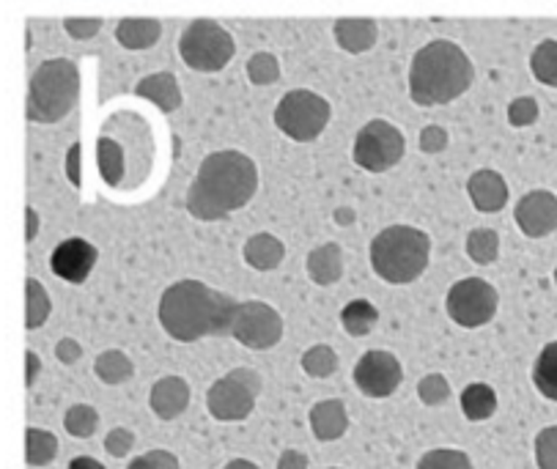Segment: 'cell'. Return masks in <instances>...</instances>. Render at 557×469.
I'll list each match as a JSON object with an SVG mask.
<instances>
[{
    "label": "cell",
    "instance_id": "cell-28",
    "mask_svg": "<svg viewBox=\"0 0 557 469\" xmlns=\"http://www.w3.org/2000/svg\"><path fill=\"white\" fill-rule=\"evenodd\" d=\"M55 456H58L55 434L30 425V429L25 431V461H28L30 467H47V464L55 461Z\"/></svg>",
    "mask_w": 557,
    "mask_h": 469
},
{
    "label": "cell",
    "instance_id": "cell-2",
    "mask_svg": "<svg viewBox=\"0 0 557 469\" xmlns=\"http://www.w3.org/2000/svg\"><path fill=\"white\" fill-rule=\"evenodd\" d=\"M259 187L256 162L242 151H214L198 168L187 189V212L201 223H218L247 207Z\"/></svg>",
    "mask_w": 557,
    "mask_h": 469
},
{
    "label": "cell",
    "instance_id": "cell-22",
    "mask_svg": "<svg viewBox=\"0 0 557 469\" xmlns=\"http://www.w3.org/2000/svg\"><path fill=\"white\" fill-rule=\"evenodd\" d=\"M162 23L157 20H121L115 28V39L127 50H149L160 41Z\"/></svg>",
    "mask_w": 557,
    "mask_h": 469
},
{
    "label": "cell",
    "instance_id": "cell-30",
    "mask_svg": "<svg viewBox=\"0 0 557 469\" xmlns=\"http://www.w3.org/2000/svg\"><path fill=\"white\" fill-rule=\"evenodd\" d=\"M530 70H533V77L544 86L557 88V41L546 39L541 41L539 47L530 55Z\"/></svg>",
    "mask_w": 557,
    "mask_h": 469
},
{
    "label": "cell",
    "instance_id": "cell-48",
    "mask_svg": "<svg viewBox=\"0 0 557 469\" xmlns=\"http://www.w3.org/2000/svg\"><path fill=\"white\" fill-rule=\"evenodd\" d=\"M335 220H338L341 225H349L351 220H355V212H351V209H338V212H335Z\"/></svg>",
    "mask_w": 557,
    "mask_h": 469
},
{
    "label": "cell",
    "instance_id": "cell-18",
    "mask_svg": "<svg viewBox=\"0 0 557 469\" xmlns=\"http://www.w3.org/2000/svg\"><path fill=\"white\" fill-rule=\"evenodd\" d=\"M305 270L317 286H335L344 277V250L335 242H324L308 252Z\"/></svg>",
    "mask_w": 557,
    "mask_h": 469
},
{
    "label": "cell",
    "instance_id": "cell-6",
    "mask_svg": "<svg viewBox=\"0 0 557 469\" xmlns=\"http://www.w3.org/2000/svg\"><path fill=\"white\" fill-rule=\"evenodd\" d=\"M236 45L228 30L214 20H196L178 39V55L196 72H220L234 58Z\"/></svg>",
    "mask_w": 557,
    "mask_h": 469
},
{
    "label": "cell",
    "instance_id": "cell-26",
    "mask_svg": "<svg viewBox=\"0 0 557 469\" xmlns=\"http://www.w3.org/2000/svg\"><path fill=\"white\" fill-rule=\"evenodd\" d=\"M376 321H380V310L368 299H351L344 310H341V324L349 332L351 338H362L368 332L374 330Z\"/></svg>",
    "mask_w": 557,
    "mask_h": 469
},
{
    "label": "cell",
    "instance_id": "cell-41",
    "mask_svg": "<svg viewBox=\"0 0 557 469\" xmlns=\"http://www.w3.org/2000/svg\"><path fill=\"white\" fill-rule=\"evenodd\" d=\"M420 149L425 151V155H440V151L448 149V132L443 129V126H425L423 132H420Z\"/></svg>",
    "mask_w": 557,
    "mask_h": 469
},
{
    "label": "cell",
    "instance_id": "cell-33",
    "mask_svg": "<svg viewBox=\"0 0 557 469\" xmlns=\"http://www.w3.org/2000/svg\"><path fill=\"white\" fill-rule=\"evenodd\" d=\"M64 429L70 431L75 440H88V436H94V431L99 429V412L91 404H75V407L66 409Z\"/></svg>",
    "mask_w": 557,
    "mask_h": 469
},
{
    "label": "cell",
    "instance_id": "cell-20",
    "mask_svg": "<svg viewBox=\"0 0 557 469\" xmlns=\"http://www.w3.org/2000/svg\"><path fill=\"white\" fill-rule=\"evenodd\" d=\"M335 41H338L341 50L351 52V55H360L368 52L376 45V36H380V25L374 20H338L333 28Z\"/></svg>",
    "mask_w": 557,
    "mask_h": 469
},
{
    "label": "cell",
    "instance_id": "cell-3",
    "mask_svg": "<svg viewBox=\"0 0 557 469\" xmlns=\"http://www.w3.org/2000/svg\"><path fill=\"white\" fill-rule=\"evenodd\" d=\"M472 77L475 70L459 45L448 39L429 41L414 52L409 66V97L420 108L448 104L472 86Z\"/></svg>",
    "mask_w": 557,
    "mask_h": 469
},
{
    "label": "cell",
    "instance_id": "cell-16",
    "mask_svg": "<svg viewBox=\"0 0 557 469\" xmlns=\"http://www.w3.org/2000/svg\"><path fill=\"white\" fill-rule=\"evenodd\" d=\"M151 412L160 420H176L190 407V384L182 377H162L149 393Z\"/></svg>",
    "mask_w": 557,
    "mask_h": 469
},
{
    "label": "cell",
    "instance_id": "cell-13",
    "mask_svg": "<svg viewBox=\"0 0 557 469\" xmlns=\"http://www.w3.org/2000/svg\"><path fill=\"white\" fill-rule=\"evenodd\" d=\"M513 220L530 239H541L557 231V198L549 189H533L522 195L513 209Z\"/></svg>",
    "mask_w": 557,
    "mask_h": 469
},
{
    "label": "cell",
    "instance_id": "cell-45",
    "mask_svg": "<svg viewBox=\"0 0 557 469\" xmlns=\"http://www.w3.org/2000/svg\"><path fill=\"white\" fill-rule=\"evenodd\" d=\"M25 362H28V371H25V387H34L36 377H39V371H41V360L36 351L28 349L25 351Z\"/></svg>",
    "mask_w": 557,
    "mask_h": 469
},
{
    "label": "cell",
    "instance_id": "cell-4",
    "mask_svg": "<svg viewBox=\"0 0 557 469\" xmlns=\"http://www.w3.org/2000/svg\"><path fill=\"white\" fill-rule=\"evenodd\" d=\"M431 239L412 225H391L371 242V267L382 281L393 286L418 281L429 267Z\"/></svg>",
    "mask_w": 557,
    "mask_h": 469
},
{
    "label": "cell",
    "instance_id": "cell-49",
    "mask_svg": "<svg viewBox=\"0 0 557 469\" xmlns=\"http://www.w3.org/2000/svg\"><path fill=\"white\" fill-rule=\"evenodd\" d=\"M28 220H30V229H28V242L36 236V212L34 209H28Z\"/></svg>",
    "mask_w": 557,
    "mask_h": 469
},
{
    "label": "cell",
    "instance_id": "cell-27",
    "mask_svg": "<svg viewBox=\"0 0 557 469\" xmlns=\"http://www.w3.org/2000/svg\"><path fill=\"white\" fill-rule=\"evenodd\" d=\"M533 382L544 398L557 400V341H552V344L541 349L533 368Z\"/></svg>",
    "mask_w": 557,
    "mask_h": 469
},
{
    "label": "cell",
    "instance_id": "cell-17",
    "mask_svg": "<svg viewBox=\"0 0 557 469\" xmlns=\"http://www.w3.org/2000/svg\"><path fill=\"white\" fill-rule=\"evenodd\" d=\"M311 420L313 436L319 442H335L346 434L349 429V415H346V404L341 398H324L308 415Z\"/></svg>",
    "mask_w": 557,
    "mask_h": 469
},
{
    "label": "cell",
    "instance_id": "cell-1",
    "mask_svg": "<svg viewBox=\"0 0 557 469\" xmlns=\"http://www.w3.org/2000/svg\"><path fill=\"white\" fill-rule=\"evenodd\" d=\"M236 308H239V303L234 297L214 292L207 283L178 281L162 294L160 324L178 344L225 338L234 330Z\"/></svg>",
    "mask_w": 557,
    "mask_h": 469
},
{
    "label": "cell",
    "instance_id": "cell-31",
    "mask_svg": "<svg viewBox=\"0 0 557 469\" xmlns=\"http://www.w3.org/2000/svg\"><path fill=\"white\" fill-rule=\"evenodd\" d=\"M467 256L475 263H481V267H488V263L497 261V256H500V236H497V231H470V236H467Z\"/></svg>",
    "mask_w": 557,
    "mask_h": 469
},
{
    "label": "cell",
    "instance_id": "cell-34",
    "mask_svg": "<svg viewBox=\"0 0 557 469\" xmlns=\"http://www.w3.org/2000/svg\"><path fill=\"white\" fill-rule=\"evenodd\" d=\"M247 77L253 86H272V83L281 81V63L272 52H256L250 61H247Z\"/></svg>",
    "mask_w": 557,
    "mask_h": 469
},
{
    "label": "cell",
    "instance_id": "cell-40",
    "mask_svg": "<svg viewBox=\"0 0 557 469\" xmlns=\"http://www.w3.org/2000/svg\"><path fill=\"white\" fill-rule=\"evenodd\" d=\"M133 447H135V434L129 429H124V425L110 429L108 436H104V451H108L113 458H124L127 453H133Z\"/></svg>",
    "mask_w": 557,
    "mask_h": 469
},
{
    "label": "cell",
    "instance_id": "cell-47",
    "mask_svg": "<svg viewBox=\"0 0 557 469\" xmlns=\"http://www.w3.org/2000/svg\"><path fill=\"white\" fill-rule=\"evenodd\" d=\"M223 469H261L259 464H253L250 458H234V461L225 464Z\"/></svg>",
    "mask_w": 557,
    "mask_h": 469
},
{
    "label": "cell",
    "instance_id": "cell-51",
    "mask_svg": "<svg viewBox=\"0 0 557 469\" xmlns=\"http://www.w3.org/2000/svg\"><path fill=\"white\" fill-rule=\"evenodd\" d=\"M330 469H341V467H330Z\"/></svg>",
    "mask_w": 557,
    "mask_h": 469
},
{
    "label": "cell",
    "instance_id": "cell-35",
    "mask_svg": "<svg viewBox=\"0 0 557 469\" xmlns=\"http://www.w3.org/2000/svg\"><path fill=\"white\" fill-rule=\"evenodd\" d=\"M414 469H475V467H472L467 453L454 451V447H437V451L425 453Z\"/></svg>",
    "mask_w": 557,
    "mask_h": 469
},
{
    "label": "cell",
    "instance_id": "cell-9",
    "mask_svg": "<svg viewBox=\"0 0 557 469\" xmlns=\"http://www.w3.org/2000/svg\"><path fill=\"white\" fill-rule=\"evenodd\" d=\"M404 149H407V144H404L401 132L391 121L374 119L357 132L351 157H355V165L362 168V171L385 173L401 162Z\"/></svg>",
    "mask_w": 557,
    "mask_h": 469
},
{
    "label": "cell",
    "instance_id": "cell-11",
    "mask_svg": "<svg viewBox=\"0 0 557 469\" xmlns=\"http://www.w3.org/2000/svg\"><path fill=\"white\" fill-rule=\"evenodd\" d=\"M236 341L245 349L267 351L272 346L281 344L283 338V319L272 305L250 299V303H239L234 316V330H231Z\"/></svg>",
    "mask_w": 557,
    "mask_h": 469
},
{
    "label": "cell",
    "instance_id": "cell-25",
    "mask_svg": "<svg viewBox=\"0 0 557 469\" xmlns=\"http://www.w3.org/2000/svg\"><path fill=\"white\" fill-rule=\"evenodd\" d=\"M94 373H97L99 382L115 387V384H124L127 379H133L135 362L121 349H108L97 357V362H94Z\"/></svg>",
    "mask_w": 557,
    "mask_h": 469
},
{
    "label": "cell",
    "instance_id": "cell-29",
    "mask_svg": "<svg viewBox=\"0 0 557 469\" xmlns=\"http://www.w3.org/2000/svg\"><path fill=\"white\" fill-rule=\"evenodd\" d=\"M50 310L52 303L47 288L41 286L36 277H28V281H25V326H28V330H39V326L50 319Z\"/></svg>",
    "mask_w": 557,
    "mask_h": 469
},
{
    "label": "cell",
    "instance_id": "cell-15",
    "mask_svg": "<svg viewBox=\"0 0 557 469\" xmlns=\"http://www.w3.org/2000/svg\"><path fill=\"white\" fill-rule=\"evenodd\" d=\"M467 193H470L472 207L483 214L500 212V209L508 203L506 178H503L497 171H488V168L472 173L470 182H467Z\"/></svg>",
    "mask_w": 557,
    "mask_h": 469
},
{
    "label": "cell",
    "instance_id": "cell-7",
    "mask_svg": "<svg viewBox=\"0 0 557 469\" xmlns=\"http://www.w3.org/2000/svg\"><path fill=\"white\" fill-rule=\"evenodd\" d=\"M330 115H333V108L327 99L305 88H294L275 108V124L283 135L297 144H311L330 124Z\"/></svg>",
    "mask_w": 557,
    "mask_h": 469
},
{
    "label": "cell",
    "instance_id": "cell-46",
    "mask_svg": "<svg viewBox=\"0 0 557 469\" xmlns=\"http://www.w3.org/2000/svg\"><path fill=\"white\" fill-rule=\"evenodd\" d=\"M70 469H108V467H104L102 461H97V458H91V456H77V458H72Z\"/></svg>",
    "mask_w": 557,
    "mask_h": 469
},
{
    "label": "cell",
    "instance_id": "cell-38",
    "mask_svg": "<svg viewBox=\"0 0 557 469\" xmlns=\"http://www.w3.org/2000/svg\"><path fill=\"white\" fill-rule=\"evenodd\" d=\"M127 469H182V464L171 451H149L144 456H135Z\"/></svg>",
    "mask_w": 557,
    "mask_h": 469
},
{
    "label": "cell",
    "instance_id": "cell-43",
    "mask_svg": "<svg viewBox=\"0 0 557 469\" xmlns=\"http://www.w3.org/2000/svg\"><path fill=\"white\" fill-rule=\"evenodd\" d=\"M55 357L61 362H64V366H75V362L83 357V346L77 344L75 338L58 341V344H55Z\"/></svg>",
    "mask_w": 557,
    "mask_h": 469
},
{
    "label": "cell",
    "instance_id": "cell-32",
    "mask_svg": "<svg viewBox=\"0 0 557 469\" xmlns=\"http://www.w3.org/2000/svg\"><path fill=\"white\" fill-rule=\"evenodd\" d=\"M302 371L313 379H327L338 371V355H335L333 346L317 344L302 355Z\"/></svg>",
    "mask_w": 557,
    "mask_h": 469
},
{
    "label": "cell",
    "instance_id": "cell-24",
    "mask_svg": "<svg viewBox=\"0 0 557 469\" xmlns=\"http://www.w3.org/2000/svg\"><path fill=\"white\" fill-rule=\"evenodd\" d=\"M97 162L104 182H108L110 187H119L121 176L127 173V160H124V149H121L119 140H115L113 135H108L104 129L97 140Z\"/></svg>",
    "mask_w": 557,
    "mask_h": 469
},
{
    "label": "cell",
    "instance_id": "cell-19",
    "mask_svg": "<svg viewBox=\"0 0 557 469\" xmlns=\"http://www.w3.org/2000/svg\"><path fill=\"white\" fill-rule=\"evenodd\" d=\"M135 94L154 102L162 113H173V110L182 108V88H178L176 75H171V72H157V75L144 77L135 86Z\"/></svg>",
    "mask_w": 557,
    "mask_h": 469
},
{
    "label": "cell",
    "instance_id": "cell-8",
    "mask_svg": "<svg viewBox=\"0 0 557 469\" xmlns=\"http://www.w3.org/2000/svg\"><path fill=\"white\" fill-rule=\"evenodd\" d=\"M261 393V377L253 368H234L207 390V409L214 420L234 423L253 415Z\"/></svg>",
    "mask_w": 557,
    "mask_h": 469
},
{
    "label": "cell",
    "instance_id": "cell-36",
    "mask_svg": "<svg viewBox=\"0 0 557 469\" xmlns=\"http://www.w3.org/2000/svg\"><path fill=\"white\" fill-rule=\"evenodd\" d=\"M418 398L423 400L425 407H443L445 400L450 398V384L443 373H429L418 382Z\"/></svg>",
    "mask_w": 557,
    "mask_h": 469
},
{
    "label": "cell",
    "instance_id": "cell-44",
    "mask_svg": "<svg viewBox=\"0 0 557 469\" xmlns=\"http://www.w3.org/2000/svg\"><path fill=\"white\" fill-rule=\"evenodd\" d=\"M277 469H308V456H305L302 451L288 447V451H283L281 458H277Z\"/></svg>",
    "mask_w": 557,
    "mask_h": 469
},
{
    "label": "cell",
    "instance_id": "cell-10",
    "mask_svg": "<svg viewBox=\"0 0 557 469\" xmlns=\"http://www.w3.org/2000/svg\"><path fill=\"white\" fill-rule=\"evenodd\" d=\"M497 305H500V297H497V288L492 283L481 281V277H465V281L450 286L445 308L456 324L475 330V326L488 324L494 319Z\"/></svg>",
    "mask_w": 557,
    "mask_h": 469
},
{
    "label": "cell",
    "instance_id": "cell-12",
    "mask_svg": "<svg viewBox=\"0 0 557 469\" xmlns=\"http://www.w3.org/2000/svg\"><path fill=\"white\" fill-rule=\"evenodd\" d=\"M404 379V368L391 351H366L355 366V384L368 398H387L398 390Z\"/></svg>",
    "mask_w": 557,
    "mask_h": 469
},
{
    "label": "cell",
    "instance_id": "cell-50",
    "mask_svg": "<svg viewBox=\"0 0 557 469\" xmlns=\"http://www.w3.org/2000/svg\"><path fill=\"white\" fill-rule=\"evenodd\" d=\"M555 283H557V267H555Z\"/></svg>",
    "mask_w": 557,
    "mask_h": 469
},
{
    "label": "cell",
    "instance_id": "cell-23",
    "mask_svg": "<svg viewBox=\"0 0 557 469\" xmlns=\"http://www.w3.org/2000/svg\"><path fill=\"white\" fill-rule=\"evenodd\" d=\"M461 412H465L467 420L472 423H481V420H488L494 412H497V393H494L488 384L472 382L461 390Z\"/></svg>",
    "mask_w": 557,
    "mask_h": 469
},
{
    "label": "cell",
    "instance_id": "cell-37",
    "mask_svg": "<svg viewBox=\"0 0 557 469\" xmlns=\"http://www.w3.org/2000/svg\"><path fill=\"white\" fill-rule=\"evenodd\" d=\"M535 464L539 469H557V425H549L535 436Z\"/></svg>",
    "mask_w": 557,
    "mask_h": 469
},
{
    "label": "cell",
    "instance_id": "cell-14",
    "mask_svg": "<svg viewBox=\"0 0 557 469\" xmlns=\"http://www.w3.org/2000/svg\"><path fill=\"white\" fill-rule=\"evenodd\" d=\"M97 258H99V252L91 242L66 239V242H61L55 250H52L50 270H52V275L61 277V281L81 286V283H86L88 275H91Z\"/></svg>",
    "mask_w": 557,
    "mask_h": 469
},
{
    "label": "cell",
    "instance_id": "cell-42",
    "mask_svg": "<svg viewBox=\"0 0 557 469\" xmlns=\"http://www.w3.org/2000/svg\"><path fill=\"white\" fill-rule=\"evenodd\" d=\"M64 28L66 34L72 36V39H91V36L99 34V28H102V20H64Z\"/></svg>",
    "mask_w": 557,
    "mask_h": 469
},
{
    "label": "cell",
    "instance_id": "cell-5",
    "mask_svg": "<svg viewBox=\"0 0 557 469\" xmlns=\"http://www.w3.org/2000/svg\"><path fill=\"white\" fill-rule=\"evenodd\" d=\"M81 99V72L70 58H52L34 72L28 86L30 124H55L75 110Z\"/></svg>",
    "mask_w": 557,
    "mask_h": 469
},
{
    "label": "cell",
    "instance_id": "cell-39",
    "mask_svg": "<svg viewBox=\"0 0 557 469\" xmlns=\"http://www.w3.org/2000/svg\"><path fill=\"white\" fill-rule=\"evenodd\" d=\"M508 121L511 126H530L539 121V102L533 97H519L508 104Z\"/></svg>",
    "mask_w": 557,
    "mask_h": 469
},
{
    "label": "cell",
    "instance_id": "cell-21",
    "mask_svg": "<svg viewBox=\"0 0 557 469\" xmlns=\"http://www.w3.org/2000/svg\"><path fill=\"white\" fill-rule=\"evenodd\" d=\"M242 256H245L247 267H253V270L259 272H272L277 270L283 258H286V247H283V242L277 239V236L256 234L245 242Z\"/></svg>",
    "mask_w": 557,
    "mask_h": 469
}]
</instances>
